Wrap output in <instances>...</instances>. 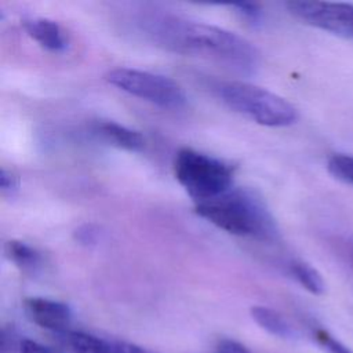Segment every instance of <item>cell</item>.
Masks as SVG:
<instances>
[{
    "instance_id": "1",
    "label": "cell",
    "mask_w": 353,
    "mask_h": 353,
    "mask_svg": "<svg viewBox=\"0 0 353 353\" xmlns=\"http://www.w3.org/2000/svg\"><path fill=\"white\" fill-rule=\"evenodd\" d=\"M139 28L152 43L167 51L199 57L240 74H252L259 68L256 47L223 28L168 14L145 15Z\"/></svg>"
},
{
    "instance_id": "2",
    "label": "cell",
    "mask_w": 353,
    "mask_h": 353,
    "mask_svg": "<svg viewBox=\"0 0 353 353\" xmlns=\"http://www.w3.org/2000/svg\"><path fill=\"white\" fill-rule=\"evenodd\" d=\"M196 212L214 226L244 237L272 240L277 226L269 208L252 192L229 189L228 192L196 203Z\"/></svg>"
},
{
    "instance_id": "3",
    "label": "cell",
    "mask_w": 353,
    "mask_h": 353,
    "mask_svg": "<svg viewBox=\"0 0 353 353\" xmlns=\"http://www.w3.org/2000/svg\"><path fill=\"white\" fill-rule=\"evenodd\" d=\"M212 90L229 109L261 125L287 127L298 119L295 106L269 90L233 80L218 81Z\"/></svg>"
},
{
    "instance_id": "4",
    "label": "cell",
    "mask_w": 353,
    "mask_h": 353,
    "mask_svg": "<svg viewBox=\"0 0 353 353\" xmlns=\"http://www.w3.org/2000/svg\"><path fill=\"white\" fill-rule=\"evenodd\" d=\"M174 174L196 203L228 192L233 183V170L229 164L193 149H181L176 153Z\"/></svg>"
},
{
    "instance_id": "5",
    "label": "cell",
    "mask_w": 353,
    "mask_h": 353,
    "mask_svg": "<svg viewBox=\"0 0 353 353\" xmlns=\"http://www.w3.org/2000/svg\"><path fill=\"white\" fill-rule=\"evenodd\" d=\"M106 80L119 90L164 109H181L188 102L182 87L167 76L117 68L108 72Z\"/></svg>"
},
{
    "instance_id": "6",
    "label": "cell",
    "mask_w": 353,
    "mask_h": 353,
    "mask_svg": "<svg viewBox=\"0 0 353 353\" xmlns=\"http://www.w3.org/2000/svg\"><path fill=\"white\" fill-rule=\"evenodd\" d=\"M288 11L317 29L353 40V4L294 0L285 3Z\"/></svg>"
},
{
    "instance_id": "7",
    "label": "cell",
    "mask_w": 353,
    "mask_h": 353,
    "mask_svg": "<svg viewBox=\"0 0 353 353\" xmlns=\"http://www.w3.org/2000/svg\"><path fill=\"white\" fill-rule=\"evenodd\" d=\"M26 316L36 325L57 332L58 335L70 330L72 309L65 302L43 296H30L23 302Z\"/></svg>"
},
{
    "instance_id": "8",
    "label": "cell",
    "mask_w": 353,
    "mask_h": 353,
    "mask_svg": "<svg viewBox=\"0 0 353 353\" xmlns=\"http://www.w3.org/2000/svg\"><path fill=\"white\" fill-rule=\"evenodd\" d=\"M22 25L25 32L47 51L63 52L68 48V37L55 21L47 18H28Z\"/></svg>"
},
{
    "instance_id": "9",
    "label": "cell",
    "mask_w": 353,
    "mask_h": 353,
    "mask_svg": "<svg viewBox=\"0 0 353 353\" xmlns=\"http://www.w3.org/2000/svg\"><path fill=\"white\" fill-rule=\"evenodd\" d=\"M95 132L109 145L119 149L139 152L145 148V138L141 132L128 128L116 121H99L95 125Z\"/></svg>"
},
{
    "instance_id": "10",
    "label": "cell",
    "mask_w": 353,
    "mask_h": 353,
    "mask_svg": "<svg viewBox=\"0 0 353 353\" xmlns=\"http://www.w3.org/2000/svg\"><path fill=\"white\" fill-rule=\"evenodd\" d=\"M59 336L69 353H113L112 341L84 331L68 330Z\"/></svg>"
},
{
    "instance_id": "11",
    "label": "cell",
    "mask_w": 353,
    "mask_h": 353,
    "mask_svg": "<svg viewBox=\"0 0 353 353\" xmlns=\"http://www.w3.org/2000/svg\"><path fill=\"white\" fill-rule=\"evenodd\" d=\"M252 320L266 332L279 338H292L295 331L292 325L279 312L266 306H252L250 309Z\"/></svg>"
},
{
    "instance_id": "12",
    "label": "cell",
    "mask_w": 353,
    "mask_h": 353,
    "mask_svg": "<svg viewBox=\"0 0 353 353\" xmlns=\"http://www.w3.org/2000/svg\"><path fill=\"white\" fill-rule=\"evenodd\" d=\"M6 254L25 272H36L43 265L41 254L34 247L21 240H10L6 244Z\"/></svg>"
},
{
    "instance_id": "13",
    "label": "cell",
    "mask_w": 353,
    "mask_h": 353,
    "mask_svg": "<svg viewBox=\"0 0 353 353\" xmlns=\"http://www.w3.org/2000/svg\"><path fill=\"white\" fill-rule=\"evenodd\" d=\"M288 272L310 294L313 295L324 294L325 281L323 276L317 272V269L313 268L310 263L299 259L291 261L288 263Z\"/></svg>"
},
{
    "instance_id": "14",
    "label": "cell",
    "mask_w": 353,
    "mask_h": 353,
    "mask_svg": "<svg viewBox=\"0 0 353 353\" xmlns=\"http://www.w3.org/2000/svg\"><path fill=\"white\" fill-rule=\"evenodd\" d=\"M330 174L338 181L353 186V156L347 153H332L327 160Z\"/></svg>"
},
{
    "instance_id": "15",
    "label": "cell",
    "mask_w": 353,
    "mask_h": 353,
    "mask_svg": "<svg viewBox=\"0 0 353 353\" xmlns=\"http://www.w3.org/2000/svg\"><path fill=\"white\" fill-rule=\"evenodd\" d=\"M230 8L234 10L243 19H245L251 25H261L263 19V11L259 4L250 3V1H239L229 4Z\"/></svg>"
},
{
    "instance_id": "16",
    "label": "cell",
    "mask_w": 353,
    "mask_h": 353,
    "mask_svg": "<svg viewBox=\"0 0 353 353\" xmlns=\"http://www.w3.org/2000/svg\"><path fill=\"white\" fill-rule=\"evenodd\" d=\"M314 339L317 341V343L327 352V353H353V350L346 346L345 343H342L341 341H338L334 335H331L330 332H327L325 330L321 328H316L313 332Z\"/></svg>"
},
{
    "instance_id": "17",
    "label": "cell",
    "mask_w": 353,
    "mask_h": 353,
    "mask_svg": "<svg viewBox=\"0 0 353 353\" xmlns=\"http://www.w3.org/2000/svg\"><path fill=\"white\" fill-rule=\"evenodd\" d=\"M73 237L81 245H92L98 243L101 237V229L94 223H84L73 232Z\"/></svg>"
},
{
    "instance_id": "18",
    "label": "cell",
    "mask_w": 353,
    "mask_h": 353,
    "mask_svg": "<svg viewBox=\"0 0 353 353\" xmlns=\"http://www.w3.org/2000/svg\"><path fill=\"white\" fill-rule=\"evenodd\" d=\"M18 353H61V352H58L57 349H54L51 346L43 345L37 341L25 338L22 341H19Z\"/></svg>"
},
{
    "instance_id": "19",
    "label": "cell",
    "mask_w": 353,
    "mask_h": 353,
    "mask_svg": "<svg viewBox=\"0 0 353 353\" xmlns=\"http://www.w3.org/2000/svg\"><path fill=\"white\" fill-rule=\"evenodd\" d=\"M0 189L4 196H14L18 192V178L8 170L0 171Z\"/></svg>"
},
{
    "instance_id": "20",
    "label": "cell",
    "mask_w": 353,
    "mask_h": 353,
    "mask_svg": "<svg viewBox=\"0 0 353 353\" xmlns=\"http://www.w3.org/2000/svg\"><path fill=\"white\" fill-rule=\"evenodd\" d=\"M113 353H156L143 346L127 341H112Z\"/></svg>"
},
{
    "instance_id": "21",
    "label": "cell",
    "mask_w": 353,
    "mask_h": 353,
    "mask_svg": "<svg viewBox=\"0 0 353 353\" xmlns=\"http://www.w3.org/2000/svg\"><path fill=\"white\" fill-rule=\"evenodd\" d=\"M215 353H252L243 343L233 339H222L215 349Z\"/></svg>"
},
{
    "instance_id": "22",
    "label": "cell",
    "mask_w": 353,
    "mask_h": 353,
    "mask_svg": "<svg viewBox=\"0 0 353 353\" xmlns=\"http://www.w3.org/2000/svg\"><path fill=\"white\" fill-rule=\"evenodd\" d=\"M345 247H346V252H347V258L352 263V268H353V236H350L346 243H345Z\"/></svg>"
}]
</instances>
